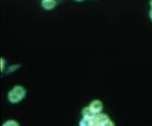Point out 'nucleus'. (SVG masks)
<instances>
[{"label": "nucleus", "instance_id": "nucleus-10", "mask_svg": "<svg viewBox=\"0 0 152 126\" xmlns=\"http://www.w3.org/2000/svg\"><path fill=\"white\" fill-rule=\"evenodd\" d=\"M77 1H83V0H75Z\"/></svg>", "mask_w": 152, "mask_h": 126}, {"label": "nucleus", "instance_id": "nucleus-9", "mask_svg": "<svg viewBox=\"0 0 152 126\" xmlns=\"http://www.w3.org/2000/svg\"><path fill=\"white\" fill-rule=\"evenodd\" d=\"M150 6H151V9H152V0H151V1H150Z\"/></svg>", "mask_w": 152, "mask_h": 126}, {"label": "nucleus", "instance_id": "nucleus-7", "mask_svg": "<svg viewBox=\"0 0 152 126\" xmlns=\"http://www.w3.org/2000/svg\"><path fill=\"white\" fill-rule=\"evenodd\" d=\"M3 62H4L3 59H1V70H2V69H3Z\"/></svg>", "mask_w": 152, "mask_h": 126}, {"label": "nucleus", "instance_id": "nucleus-8", "mask_svg": "<svg viewBox=\"0 0 152 126\" xmlns=\"http://www.w3.org/2000/svg\"><path fill=\"white\" fill-rule=\"evenodd\" d=\"M150 17L151 20H152V9H151V11H150Z\"/></svg>", "mask_w": 152, "mask_h": 126}, {"label": "nucleus", "instance_id": "nucleus-4", "mask_svg": "<svg viewBox=\"0 0 152 126\" xmlns=\"http://www.w3.org/2000/svg\"><path fill=\"white\" fill-rule=\"evenodd\" d=\"M55 5L56 1L55 0H42V6L47 10L53 9Z\"/></svg>", "mask_w": 152, "mask_h": 126}, {"label": "nucleus", "instance_id": "nucleus-5", "mask_svg": "<svg viewBox=\"0 0 152 126\" xmlns=\"http://www.w3.org/2000/svg\"><path fill=\"white\" fill-rule=\"evenodd\" d=\"M82 114H83V118H87L88 119H90L92 118H93L97 114L93 112L88 106V107H86L83 109Z\"/></svg>", "mask_w": 152, "mask_h": 126}, {"label": "nucleus", "instance_id": "nucleus-2", "mask_svg": "<svg viewBox=\"0 0 152 126\" xmlns=\"http://www.w3.org/2000/svg\"><path fill=\"white\" fill-rule=\"evenodd\" d=\"M26 95L24 88L21 86H14L9 92L8 98L12 103H17L21 101Z\"/></svg>", "mask_w": 152, "mask_h": 126}, {"label": "nucleus", "instance_id": "nucleus-1", "mask_svg": "<svg viewBox=\"0 0 152 126\" xmlns=\"http://www.w3.org/2000/svg\"><path fill=\"white\" fill-rule=\"evenodd\" d=\"M114 123L105 114H97L90 119L83 118L80 122L81 126H113Z\"/></svg>", "mask_w": 152, "mask_h": 126}, {"label": "nucleus", "instance_id": "nucleus-3", "mask_svg": "<svg viewBox=\"0 0 152 126\" xmlns=\"http://www.w3.org/2000/svg\"><path fill=\"white\" fill-rule=\"evenodd\" d=\"M89 108L91 109V111L95 113V114H99L100 113V112L102 111L103 109V104L101 101L99 100H94L93 101L90 105Z\"/></svg>", "mask_w": 152, "mask_h": 126}, {"label": "nucleus", "instance_id": "nucleus-6", "mask_svg": "<svg viewBox=\"0 0 152 126\" xmlns=\"http://www.w3.org/2000/svg\"><path fill=\"white\" fill-rule=\"evenodd\" d=\"M3 125H18V124L17 122H15L14 120H9L5 122V124H4Z\"/></svg>", "mask_w": 152, "mask_h": 126}]
</instances>
